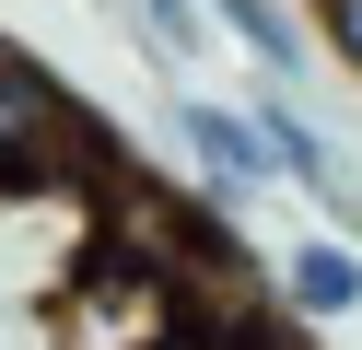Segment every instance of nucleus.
I'll return each mask as SVG.
<instances>
[{
  "instance_id": "nucleus-1",
  "label": "nucleus",
  "mask_w": 362,
  "mask_h": 350,
  "mask_svg": "<svg viewBox=\"0 0 362 350\" xmlns=\"http://www.w3.org/2000/svg\"><path fill=\"white\" fill-rule=\"evenodd\" d=\"M47 315H59V350H164V339L199 327V280H187L175 245L105 233V245L47 292Z\"/></svg>"
},
{
  "instance_id": "nucleus-2",
  "label": "nucleus",
  "mask_w": 362,
  "mask_h": 350,
  "mask_svg": "<svg viewBox=\"0 0 362 350\" xmlns=\"http://www.w3.org/2000/svg\"><path fill=\"white\" fill-rule=\"evenodd\" d=\"M71 152H82V93L59 82L35 47L0 35V199H12V187H59Z\"/></svg>"
},
{
  "instance_id": "nucleus-3",
  "label": "nucleus",
  "mask_w": 362,
  "mask_h": 350,
  "mask_svg": "<svg viewBox=\"0 0 362 350\" xmlns=\"http://www.w3.org/2000/svg\"><path fill=\"white\" fill-rule=\"evenodd\" d=\"M175 140H187V163H199V199L211 210H269L281 199V152L257 140V117L245 105H222V93H175Z\"/></svg>"
},
{
  "instance_id": "nucleus-4",
  "label": "nucleus",
  "mask_w": 362,
  "mask_h": 350,
  "mask_svg": "<svg viewBox=\"0 0 362 350\" xmlns=\"http://www.w3.org/2000/svg\"><path fill=\"white\" fill-rule=\"evenodd\" d=\"M245 117H257V140H269V152H281V175L304 187L315 210H339V199H362V187H351V163H339V140L315 129V105H304V93H281V82H269V93H257V105H245Z\"/></svg>"
},
{
  "instance_id": "nucleus-5",
  "label": "nucleus",
  "mask_w": 362,
  "mask_h": 350,
  "mask_svg": "<svg viewBox=\"0 0 362 350\" xmlns=\"http://www.w3.org/2000/svg\"><path fill=\"white\" fill-rule=\"evenodd\" d=\"M281 315L292 327H339L362 315V245H339V233H304V245H281Z\"/></svg>"
},
{
  "instance_id": "nucleus-6",
  "label": "nucleus",
  "mask_w": 362,
  "mask_h": 350,
  "mask_svg": "<svg viewBox=\"0 0 362 350\" xmlns=\"http://www.w3.org/2000/svg\"><path fill=\"white\" fill-rule=\"evenodd\" d=\"M211 35H234V47H245V59H257L281 93L304 82V59H315V35L292 23V0H211Z\"/></svg>"
},
{
  "instance_id": "nucleus-7",
  "label": "nucleus",
  "mask_w": 362,
  "mask_h": 350,
  "mask_svg": "<svg viewBox=\"0 0 362 350\" xmlns=\"http://www.w3.org/2000/svg\"><path fill=\"white\" fill-rule=\"evenodd\" d=\"M141 23H152V47H164V59H187V47L211 35V0H141Z\"/></svg>"
},
{
  "instance_id": "nucleus-8",
  "label": "nucleus",
  "mask_w": 362,
  "mask_h": 350,
  "mask_svg": "<svg viewBox=\"0 0 362 350\" xmlns=\"http://www.w3.org/2000/svg\"><path fill=\"white\" fill-rule=\"evenodd\" d=\"M315 47H327V59L362 82V0H315Z\"/></svg>"
},
{
  "instance_id": "nucleus-9",
  "label": "nucleus",
  "mask_w": 362,
  "mask_h": 350,
  "mask_svg": "<svg viewBox=\"0 0 362 350\" xmlns=\"http://www.w3.org/2000/svg\"><path fill=\"white\" fill-rule=\"evenodd\" d=\"M257 327H187V339H164V350H245Z\"/></svg>"
},
{
  "instance_id": "nucleus-10",
  "label": "nucleus",
  "mask_w": 362,
  "mask_h": 350,
  "mask_svg": "<svg viewBox=\"0 0 362 350\" xmlns=\"http://www.w3.org/2000/svg\"><path fill=\"white\" fill-rule=\"evenodd\" d=\"M245 350H304V339H292V327H281V315H269V327H257V339H245Z\"/></svg>"
}]
</instances>
